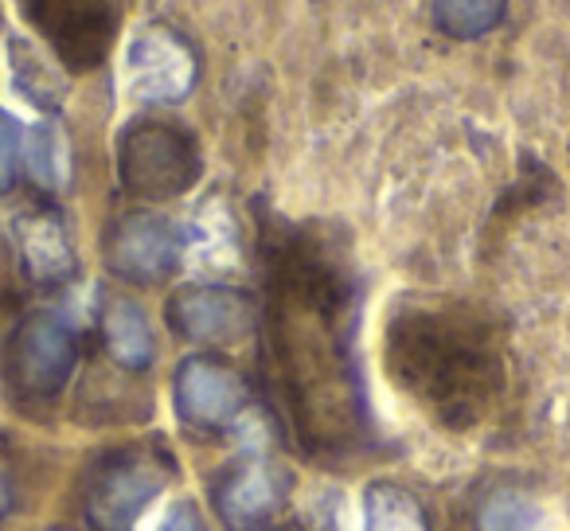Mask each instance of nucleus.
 Segmentation results:
<instances>
[{
	"label": "nucleus",
	"mask_w": 570,
	"mask_h": 531,
	"mask_svg": "<svg viewBox=\"0 0 570 531\" xmlns=\"http://www.w3.org/2000/svg\"><path fill=\"white\" fill-rule=\"evenodd\" d=\"M356 282L313 230L266 238V360L305 453H352L367 434L356 367Z\"/></svg>",
	"instance_id": "obj_1"
},
{
	"label": "nucleus",
	"mask_w": 570,
	"mask_h": 531,
	"mask_svg": "<svg viewBox=\"0 0 570 531\" xmlns=\"http://www.w3.org/2000/svg\"><path fill=\"white\" fill-rule=\"evenodd\" d=\"M387 367L450 430L476 426L504 391L497 333L465 305H406L387 328Z\"/></svg>",
	"instance_id": "obj_2"
},
{
	"label": "nucleus",
	"mask_w": 570,
	"mask_h": 531,
	"mask_svg": "<svg viewBox=\"0 0 570 531\" xmlns=\"http://www.w3.org/2000/svg\"><path fill=\"white\" fill-rule=\"evenodd\" d=\"M168 481H173V453L160 445L110 450L87 473L82 515L95 531H134Z\"/></svg>",
	"instance_id": "obj_3"
},
{
	"label": "nucleus",
	"mask_w": 570,
	"mask_h": 531,
	"mask_svg": "<svg viewBox=\"0 0 570 531\" xmlns=\"http://www.w3.org/2000/svg\"><path fill=\"white\" fill-rule=\"evenodd\" d=\"M199 145L176 121L137 118L118 137L121 188L137 199H176L199 180Z\"/></svg>",
	"instance_id": "obj_4"
},
{
	"label": "nucleus",
	"mask_w": 570,
	"mask_h": 531,
	"mask_svg": "<svg viewBox=\"0 0 570 531\" xmlns=\"http://www.w3.org/2000/svg\"><path fill=\"white\" fill-rule=\"evenodd\" d=\"M20 17L40 32L67 71H95L114 48L121 0H17Z\"/></svg>",
	"instance_id": "obj_5"
},
{
	"label": "nucleus",
	"mask_w": 570,
	"mask_h": 531,
	"mask_svg": "<svg viewBox=\"0 0 570 531\" xmlns=\"http://www.w3.org/2000/svg\"><path fill=\"white\" fill-rule=\"evenodd\" d=\"M79 364V341L56 313H32L4 344V383L17 399L48 403L67 387Z\"/></svg>",
	"instance_id": "obj_6"
},
{
	"label": "nucleus",
	"mask_w": 570,
	"mask_h": 531,
	"mask_svg": "<svg viewBox=\"0 0 570 531\" xmlns=\"http://www.w3.org/2000/svg\"><path fill=\"white\" fill-rule=\"evenodd\" d=\"M196 51L168 24H145L126 48V90L137 102L176 106L196 87Z\"/></svg>",
	"instance_id": "obj_7"
},
{
	"label": "nucleus",
	"mask_w": 570,
	"mask_h": 531,
	"mask_svg": "<svg viewBox=\"0 0 570 531\" xmlns=\"http://www.w3.org/2000/svg\"><path fill=\"white\" fill-rule=\"evenodd\" d=\"M180 230L173 219L153 212H129L106 230V266L121 282L134 286H157L180 266Z\"/></svg>",
	"instance_id": "obj_8"
},
{
	"label": "nucleus",
	"mask_w": 570,
	"mask_h": 531,
	"mask_svg": "<svg viewBox=\"0 0 570 531\" xmlns=\"http://www.w3.org/2000/svg\"><path fill=\"white\" fill-rule=\"evenodd\" d=\"M258 325V302L238 286H184L168 297V328L191 344H238Z\"/></svg>",
	"instance_id": "obj_9"
},
{
	"label": "nucleus",
	"mask_w": 570,
	"mask_h": 531,
	"mask_svg": "<svg viewBox=\"0 0 570 531\" xmlns=\"http://www.w3.org/2000/svg\"><path fill=\"white\" fill-rule=\"evenodd\" d=\"M176 411L196 430H227L250 403L246 380L219 356H188L173 380Z\"/></svg>",
	"instance_id": "obj_10"
},
{
	"label": "nucleus",
	"mask_w": 570,
	"mask_h": 531,
	"mask_svg": "<svg viewBox=\"0 0 570 531\" xmlns=\"http://www.w3.org/2000/svg\"><path fill=\"white\" fill-rule=\"evenodd\" d=\"M285 489H289V476H285L274 461L246 458V461H238V465H230L227 473L215 481L212 500H215V512L223 515L227 528L254 531L285 504Z\"/></svg>",
	"instance_id": "obj_11"
},
{
	"label": "nucleus",
	"mask_w": 570,
	"mask_h": 531,
	"mask_svg": "<svg viewBox=\"0 0 570 531\" xmlns=\"http://www.w3.org/2000/svg\"><path fill=\"white\" fill-rule=\"evenodd\" d=\"M17 246H20V262H24V274L36 286H63L79 271V258H75L63 215L51 212V207H32V212L20 215Z\"/></svg>",
	"instance_id": "obj_12"
},
{
	"label": "nucleus",
	"mask_w": 570,
	"mask_h": 531,
	"mask_svg": "<svg viewBox=\"0 0 570 531\" xmlns=\"http://www.w3.org/2000/svg\"><path fill=\"white\" fill-rule=\"evenodd\" d=\"M98 328H102V344L106 356L114 360L126 372H145L157 356V341H153V325L145 317V309L129 297H110L102 305V317H98Z\"/></svg>",
	"instance_id": "obj_13"
},
{
	"label": "nucleus",
	"mask_w": 570,
	"mask_h": 531,
	"mask_svg": "<svg viewBox=\"0 0 570 531\" xmlns=\"http://www.w3.org/2000/svg\"><path fill=\"white\" fill-rule=\"evenodd\" d=\"M364 531H430V520L411 489L375 481L364 492Z\"/></svg>",
	"instance_id": "obj_14"
},
{
	"label": "nucleus",
	"mask_w": 570,
	"mask_h": 531,
	"mask_svg": "<svg viewBox=\"0 0 570 531\" xmlns=\"http://www.w3.org/2000/svg\"><path fill=\"white\" fill-rule=\"evenodd\" d=\"M24 173L40 191H59L71 176V153L56 126H36L24 137Z\"/></svg>",
	"instance_id": "obj_15"
},
{
	"label": "nucleus",
	"mask_w": 570,
	"mask_h": 531,
	"mask_svg": "<svg viewBox=\"0 0 570 531\" xmlns=\"http://www.w3.org/2000/svg\"><path fill=\"white\" fill-rule=\"evenodd\" d=\"M504 12L508 0H434V28L450 40H481Z\"/></svg>",
	"instance_id": "obj_16"
},
{
	"label": "nucleus",
	"mask_w": 570,
	"mask_h": 531,
	"mask_svg": "<svg viewBox=\"0 0 570 531\" xmlns=\"http://www.w3.org/2000/svg\"><path fill=\"white\" fill-rule=\"evenodd\" d=\"M539 508L528 492L497 489L476 508V531H535Z\"/></svg>",
	"instance_id": "obj_17"
},
{
	"label": "nucleus",
	"mask_w": 570,
	"mask_h": 531,
	"mask_svg": "<svg viewBox=\"0 0 570 531\" xmlns=\"http://www.w3.org/2000/svg\"><path fill=\"white\" fill-rule=\"evenodd\" d=\"M20 168H24V129L9 110H0V196L17 188Z\"/></svg>",
	"instance_id": "obj_18"
},
{
	"label": "nucleus",
	"mask_w": 570,
	"mask_h": 531,
	"mask_svg": "<svg viewBox=\"0 0 570 531\" xmlns=\"http://www.w3.org/2000/svg\"><path fill=\"white\" fill-rule=\"evenodd\" d=\"M157 531H207V528H204V515H199V508L191 504V500H176L165 512Z\"/></svg>",
	"instance_id": "obj_19"
},
{
	"label": "nucleus",
	"mask_w": 570,
	"mask_h": 531,
	"mask_svg": "<svg viewBox=\"0 0 570 531\" xmlns=\"http://www.w3.org/2000/svg\"><path fill=\"white\" fill-rule=\"evenodd\" d=\"M12 512V484H9V476L0 473V520Z\"/></svg>",
	"instance_id": "obj_20"
},
{
	"label": "nucleus",
	"mask_w": 570,
	"mask_h": 531,
	"mask_svg": "<svg viewBox=\"0 0 570 531\" xmlns=\"http://www.w3.org/2000/svg\"><path fill=\"white\" fill-rule=\"evenodd\" d=\"M254 531H302V528H285L282 523V528H254Z\"/></svg>",
	"instance_id": "obj_21"
}]
</instances>
